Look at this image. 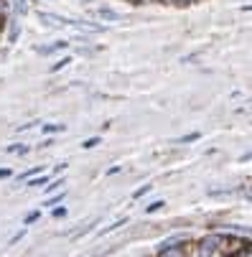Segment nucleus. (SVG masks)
<instances>
[{
  "label": "nucleus",
  "mask_w": 252,
  "mask_h": 257,
  "mask_svg": "<svg viewBox=\"0 0 252 257\" xmlns=\"http://www.w3.org/2000/svg\"><path fill=\"white\" fill-rule=\"evenodd\" d=\"M242 242V237L214 229L201 234L199 239H191V257H232Z\"/></svg>",
  "instance_id": "1"
},
{
  "label": "nucleus",
  "mask_w": 252,
  "mask_h": 257,
  "mask_svg": "<svg viewBox=\"0 0 252 257\" xmlns=\"http://www.w3.org/2000/svg\"><path fill=\"white\" fill-rule=\"evenodd\" d=\"M156 257H191V239L189 237H168L161 242Z\"/></svg>",
  "instance_id": "2"
},
{
  "label": "nucleus",
  "mask_w": 252,
  "mask_h": 257,
  "mask_svg": "<svg viewBox=\"0 0 252 257\" xmlns=\"http://www.w3.org/2000/svg\"><path fill=\"white\" fill-rule=\"evenodd\" d=\"M39 21L49 28H69V18L64 16H56V13H46V11H39Z\"/></svg>",
  "instance_id": "3"
},
{
  "label": "nucleus",
  "mask_w": 252,
  "mask_h": 257,
  "mask_svg": "<svg viewBox=\"0 0 252 257\" xmlns=\"http://www.w3.org/2000/svg\"><path fill=\"white\" fill-rule=\"evenodd\" d=\"M6 28H8V44H16L18 36H21V18L11 13L8 21H6Z\"/></svg>",
  "instance_id": "4"
},
{
  "label": "nucleus",
  "mask_w": 252,
  "mask_h": 257,
  "mask_svg": "<svg viewBox=\"0 0 252 257\" xmlns=\"http://www.w3.org/2000/svg\"><path fill=\"white\" fill-rule=\"evenodd\" d=\"M94 16L97 18H102V21H107V23H117L122 16L115 11V8H110V6H99V8H94Z\"/></svg>",
  "instance_id": "5"
},
{
  "label": "nucleus",
  "mask_w": 252,
  "mask_h": 257,
  "mask_svg": "<svg viewBox=\"0 0 252 257\" xmlns=\"http://www.w3.org/2000/svg\"><path fill=\"white\" fill-rule=\"evenodd\" d=\"M69 44L66 41H54V44H49V46H36V51H39L41 56H49V54H56V51H61V49H66Z\"/></svg>",
  "instance_id": "6"
},
{
  "label": "nucleus",
  "mask_w": 252,
  "mask_h": 257,
  "mask_svg": "<svg viewBox=\"0 0 252 257\" xmlns=\"http://www.w3.org/2000/svg\"><path fill=\"white\" fill-rule=\"evenodd\" d=\"M28 3H31V0H11V11H13V16H18V18L28 16Z\"/></svg>",
  "instance_id": "7"
},
{
  "label": "nucleus",
  "mask_w": 252,
  "mask_h": 257,
  "mask_svg": "<svg viewBox=\"0 0 252 257\" xmlns=\"http://www.w3.org/2000/svg\"><path fill=\"white\" fill-rule=\"evenodd\" d=\"M49 183H51V176H36V178H31V181L26 183V186H28V189H46Z\"/></svg>",
  "instance_id": "8"
},
{
  "label": "nucleus",
  "mask_w": 252,
  "mask_h": 257,
  "mask_svg": "<svg viewBox=\"0 0 252 257\" xmlns=\"http://www.w3.org/2000/svg\"><path fill=\"white\" fill-rule=\"evenodd\" d=\"M41 130H44L46 135H56V133H64L66 125H64V122H46V125H41Z\"/></svg>",
  "instance_id": "9"
},
{
  "label": "nucleus",
  "mask_w": 252,
  "mask_h": 257,
  "mask_svg": "<svg viewBox=\"0 0 252 257\" xmlns=\"http://www.w3.org/2000/svg\"><path fill=\"white\" fill-rule=\"evenodd\" d=\"M6 151H8V153H13V156H26V153L31 151V145H23V143H13V145H8Z\"/></svg>",
  "instance_id": "10"
},
{
  "label": "nucleus",
  "mask_w": 252,
  "mask_h": 257,
  "mask_svg": "<svg viewBox=\"0 0 252 257\" xmlns=\"http://www.w3.org/2000/svg\"><path fill=\"white\" fill-rule=\"evenodd\" d=\"M232 257H252V242H247V239H244V242L237 247V252H234Z\"/></svg>",
  "instance_id": "11"
},
{
  "label": "nucleus",
  "mask_w": 252,
  "mask_h": 257,
  "mask_svg": "<svg viewBox=\"0 0 252 257\" xmlns=\"http://www.w3.org/2000/svg\"><path fill=\"white\" fill-rule=\"evenodd\" d=\"M71 61H74V59H71V56H61V59H59L56 64H51V69H49V71H51V74H56V71H61V69H66V66H69Z\"/></svg>",
  "instance_id": "12"
},
{
  "label": "nucleus",
  "mask_w": 252,
  "mask_h": 257,
  "mask_svg": "<svg viewBox=\"0 0 252 257\" xmlns=\"http://www.w3.org/2000/svg\"><path fill=\"white\" fill-rule=\"evenodd\" d=\"M64 196H66V191H59L56 196L46 199V201H44V206H46V209H56V204H61V201H64Z\"/></svg>",
  "instance_id": "13"
},
{
  "label": "nucleus",
  "mask_w": 252,
  "mask_h": 257,
  "mask_svg": "<svg viewBox=\"0 0 252 257\" xmlns=\"http://www.w3.org/2000/svg\"><path fill=\"white\" fill-rule=\"evenodd\" d=\"M158 3H163V6H173V8H186V6L196 3V0H158Z\"/></svg>",
  "instance_id": "14"
},
{
  "label": "nucleus",
  "mask_w": 252,
  "mask_h": 257,
  "mask_svg": "<svg viewBox=\"0 0 252 257\" xmlns=\"http://www.w3.org/2000/svg\"><path fill=\"white\" fill-rule=\"evenodd\" d=\"M39 219H41V211H39V209H33V211H28V214L23 216V224H26V227H31L33 222H39Z\"/></svg>",
  "instance_id": "15"
},
{
  "label": "nucleus",
  "mask_w": 252,
  "mask_h": 257,
  "mask_svg": "<svg viewBox=\"0 0 252 257\" xmlns=\"http://www.w3.org/2000/svg\"><path fill=\"white\" fill-rule=\"evenodd\" d=\"M196 140H201V133H191V135H184V138H178L176 143H178V145H189V143H196Z\"/></svg>",
  "instance_id": "16"
},
{
  "label": "nucleus",
  "mask_w": 252,
  "mask_h": 257,
  "mask_svg": "<svg viewBox=\"0 0 252 257\" xmlns=\"http://www.w3.org/2000/svg\"><path fill=\"white\" fill-rule=\"evenodd\" d=\"M11 16V0H0V21H8Z\"/></svg>",
  "instance_id": "17"
},
{
  "label": "nucleus",
  "mask_w": 252,
  "mask_h": 257,
  "mask_svg": "<svg viewBox=\"0 0 252 257\" xmlns=\"http://www.w3.org/2000/svg\"><path fill=\"white\" fill-rule=\"evenodd\" d=\"M148 191H153V183H146V186H140V189H135V191H133V199L138 201V199H143V196H146Z\"/></svg>",
  "instance_id": "18"
},
{
  "label": "nucleus",
  "mask_w": 252,
  "mask_h": 257,
  "mask_svg": "<svg viewBox=\"0 0 252 257\" xmlns=\"http://www.w3.org/2000/svg\"><path fill=\"white\" fill-rule=\"evenodd\" d=\"M161 209H166V201H163V199L148 204V206H146V214H156V211H161Z\"/></svg>",
  "instance_id": "19"
},
{
  "label": "nucleus",
  "mask_w": 252,
  "mask_h": 257,
  "mask_svg": "<svg viewBox=\"0 0 252 257\" xmlns=\"http://www.w3.org/2000/svg\"><path fill=\"white\" fill-rule=\"evenodd\" d=\"M122 224H128V219H117L115 224H110V227H104V229H99V234H110V232H115V229H120Z\"/></svg>",
  "instance_id": "20"
},
{
  "label": "nucleus",
  "mask_w": 252,
  "mask_h": 257,
  "mask_svg": "<svg viewBox=\"0 0 252 257\" xmlns=\"http://www.w3.org/2000/svg\"><path fill=\"white\" fill-rule=\"evenodd\" d=\"M99 143H102V138H99V135H94V138H87V140L82 143V148H84V151H89V148H97Z\"/></svg>",
  "instance_id": "21"
},
{
  "label": "nucleus",
  "mask_w": 252,
  "mask_h": 257,
  "mask_svg": "<svg viewBox=\"0 0 252 257\" xmlns=\"http://www.w3.org/2000/svg\"><path fill=\"white\" fill-rule=\"evenodd\" d=\"M64 183H66L64 178H56V181H51V183H49V186H46L44 191H46V194H54L56 189H61V186H64Z\"/></svg>",
  "instance_id": "22"
},
{
  "label": "nucleus",
  "mask_w": 252,
  "mask_h": 257,
  "mask_svg": "<svg viewBox=\"0 0 252 257\" xmlns=\"http://www.w3.org/2000/svg\"><path fill=\"white\" fill-rule=\"evenodd\" d=\"M51 214H54V219H64L66 216V206H56Z\"/></svg>",
  "instance_id": "23"
},
{
  "label": "nucleus",
  "mask_w": 252,
  "mask_h": 257,
  "mask_svg": "<svg viewBox=\"0 0 252 257\" xmlns=\"http://www.w3.org/2000/svg\"><path fill=\"white\" fill-rule=\"evenodd\" d=\"M36 125H39V120H33V122H26V125H21V127H18V133H26V130L36 127Z\"/></svg>",
  "instance_id": "24"
},
{
  "label": "nucleus",
  "mask_w": 252,
  "mask_h": 257,
  "mask_svg": "<svg viewBox=\"0 0 252 257\" xmlns=\"http://www.w3.org/2000/svg\"><path fill=\"white\" fill-rule=\"evenodd\" d=\"M11 176H13L11 168H0V181H6V178H11Z\"/></svg>",
  "instance_id": "25"
},
{
  "label": "nucleus",
  "mask_w": 252,
  "mask_h": 257,
  "mask_svg": "<svg viewBox=\"0 0 252 257\" xmlns=\"http://www.w3.org/2000/svg\"><path fill=\"white\" fill-rule=\"evenodd\" d=\"M49 145H54V138H46L44 143H39V148H49Z\"/></svg>",
  "instance_id": "26"
},
{
  "label": "nucleus",
  "mask_w": 252,
  "mask_h": 257,
  "mask_svg": "<svg viewBox=\"0 0 252 257\" xmlns=\"http://www.w3.org/2000/svg\"><path fill=\"white\" fill-rule=\"evenodd\" d=\"M247 161H252V151H247V153L239 158V163H247Z\"/></svg>",
  "instance_id": "27"
},
{
  "label": "nucleus",
  "mask_w": 252,
  "mask_h": 257,
  "mask_svg": "<svg viewBox=\"0 0 252 257\" xmlns=\"http://www.w3.org/2000/svg\"><path fill=\"white\" fill-rule=\"evenodd\" d=\"M242 196H244V199L252 204V189H244V191H242Z\"/></svg>",
  "instance_id": "28"
},
{
  "label": "nucleus",
  "mask_w": 252,
  "mask_h": 257,
  "mask_svg": "<svg viewBox=\"0 0 252 257\" xmlns=\"http://www.w3.org/2000/svg\"><path fill=\"white\" fill-rule=\"evenodd\" d=\"M112 173H120V166H112V168H107V176H112Z\"/></svg>",
  "instance_id": "29"
},
{
  "label": "nucleus",
  "mask_w": 252,
  "mask_h": 257,
  "mask_svg": "<svg viewBox=\"0 0 252 257\" xmlns=\"http://www.w3.org/2000/svg\"><path fill=\"white\" fill-rule=\"evenodd\" d=\"M3 31H6V21H0V39H3Z\"/></svg>",
  "instance_id": "30"
},
{
  "label": "nucleus",
  "mask_w": 252,
  "mask_h": 257,
  "mask_svg": "<svg viewBox=\"0 0 252 257\" xmlns=\"http://www.w3.org/2000/svg\"><path fill=\"white\" fill-rule=\"evenodd\" d=\"M242 11H244V13H252V6H244Z\"/></svg>",
  "instance_id": "31"
},
{
  "label": "nucleus",
  "mask_w": 252,
  "mask_h": 257,
  "mask_svg": "<svg viewBox=\"0 0 252 257\" xmlns=\"http://www.w3.org/2000/svg\"><path fill=\"white\" fill-rule=\"evenodd\" d=\"M79 3H92V0H79Z\"/></svg>",
  "instance_id": "32"
},
{
  "label": "nucleus",
  "mask_w": 252,
  "mask_h": 257,
  "mask_svg": "<svg viewBox=\"0 0 252 257\" xmlns=\"http://www.w3.org/2000/svg\"><path fill=\"white\" fill-rule=\"evenodd\" d=\"M125 3H133V6H135V0H125Z\"/></svg>",
  "instance_id": "33"
},
{
  "label": "nucleus",
  "mask_w": 252,
  "mask_h": 257,
  "mask_svg": "<svg viewBox=\"0 0 252 257\" xmlns=\"http://www.w3.org/2000/svg\"><path fill=\"white\" fill-rule=\"evenodd\" d=\"M196 3H199V0H196Z\"/></svg>",
  "instance_id": "34"
}]
</instances>
